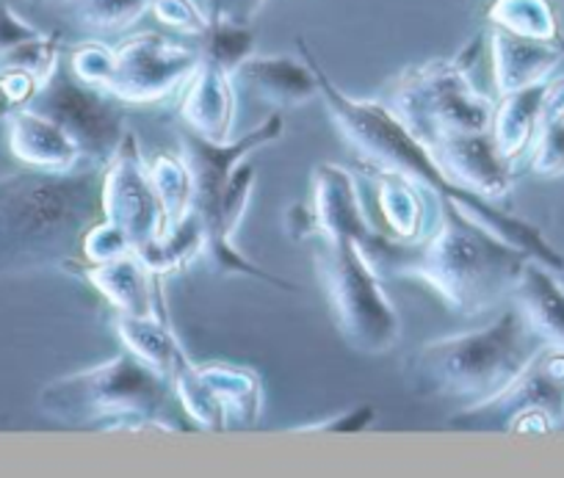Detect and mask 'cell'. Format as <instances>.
I'll list each match as a JSON object with an SVG mask.
<instances>
[{
	"label": "cell",
	"mask_w": 564,
	"mask_h": 478,
	"mask_svg": "<svg viewBox=\"0 0 564 478\" xmlns=\"http://www.w3.org/2000/svg\"><path fill=\"white\" fill-rule=\"evenodd\" d=\"M102 170L0 175V280L84 269V238L102 219Z\"/></svg>",
	"instance_id": "6da1fadb"
},
{
	"label": "cell",
	"mask_w": 564,
	"mask_h": 478,
	"mask_svg": "<svg viewBox=\"0 0 564 478\" xmlns=\"http://www.w3.org/2000/svg\"><path fill=\"white\" fill-rule=\"evenodd\" d=\"M529 260L470 219L452 197H437L432 230L415 243L393 241L373 271L382 280H421L448 309L474 318L512 298Z\"/></svg>",
	"instance_id": "7a4b0ae2"
},
{
	"label": "cell",
	"mask_w": 564,
	"mask_h": 478,
	"mask_svg": "<svg viewBox=\"0 0 564 478\" xmlns=\"http://www.w3.org/2000/svg\"><path fill=\"white\" fill-rule=\"evenodd\" d=\"M542 338L509 298L481 329L423 344L404 362L406 390L423 401H457L468 406L498 393L542 349Z\"/></svg>",
	"instance_id": "3957f363"
},
{
	"label": "cell",
	"mask_w": 564,
	"mask_h": 478,
	"mask_svg": "<svg viewBox=\"0 0 564 478\" xmlns=\"http://www.w3.org/2000/svg\"><path fill=\"white\" fill-rule=\"evenodd\" d=\"M172 395V382L130 351H119L117 357L84 371L67 373L36 395V410L42 417L62 423L69 428H170V423L159 421Z\"/></svg>",
	"instance_id": "277c9868"
},
{
	"label": "cell",
	"mask_w": 564,
	"mask_h": 478,
	"mask_svg": "<svg viewBox=\"0 0 564 478\" xmlns=\"http://www.w3.org/2000/svg\"><path fill=\"white\" fill-rule=\"evenodd\" d=\"M302 56L313 67L318 80V97L324 100V108L333 117V124L338 133L344 135L346 146L357 152L362 164L371 166V172H395V175L410 177L421 188L432 194V197H452L459 199L468 188L457 186L446 177L441 164L435 161L432 150L406 128L399 119V113L382 100H360L351 97L324 73L318 58L313 56L311 47L300 40Z\"/></svg>",
	"instance_id": "5b68a950"
},
{
	"label": "cell",
	"mask_w": 564,
	"mask_h": 478,
	"mask_svg": "<svg viewBox=\"0 0 564 478\" xmlns=\"http://www.w3.org/2000/svg\"><path fill=\"white\" fill-rule=\"evenodd\" d=\"M285 133V122H282V111L276 108L271 117H265L258 128L249 130L241 139L230 141H216L203 139V135L186 133L181 135V155L186 157L188 170H192L194 181V214L203 221L205 227V252L210 254L216 269L221 274H241L252 276V280H263L269 285H274L276 291L296 293L300 285L282 280V276L269 274L265 269H260L258 263H252L249 258H243L241 249L232 241H227L221 236V194H225L227 181H230L232 170L241 164L243 157H249L252 152L263 150V146L274 144Z\"/></svg>",
	"instance_id": "8992f818"
},
{
	"label": "cell",
	"mask_w": 564,
	"mask_h": 478,
	"mask_svg": "<svg viewBox=\"0 0 564 478\" xmlns=\"http://www.w3.org/2000/svg\"><path fill=\"white\" fill-rule=\"evenodd\" d=\"M329 315L346 346L368 357L388 355L401 340V315L355 241L318 238L313 252Z\"/></svg>",
	"instance_id": "52a82bcc"
},
{
	"label": "cell",
	"mask_w": 564,
	"mask_h": 478,
	"mask_svg": "<svg viewBox=\"0 0 564 478\" xmlns=\"http://www.w3.org/2000/svg\"><path fill=\"white\" fill-rule=\"evenodd\" d=\"M382 100L426 146L437 133H490L496 117V102L476 89L463 58L404 69Z\"/></svg>",
	"instance_id": "ba28073f"
},
{
	"label": "cell",
	"mask_w": 564,
	"mask_h": 478,
	"mask_svg": "<svg viewBox=\"0 0 564 478\" xmlns=\"http://www.w3.org/2000/svg\"><path fill=\"white\" fill-rule=\"evenodd\" d=\"M31 108L56 119L84 152L86 164L106 166L128 133L124 102L106 89L84 84L73 73H58L36 91Z\"/></svg>",
	"instance_id": "9c48e42d"
},
{
	"label": "cell",
	"mask_w": 564,
	"mask_h": 478,
	"mask_svg": "<svg viewBox=\"0 0 564 478\" xmlns=\"http://www.w3.org/2000/svg\"><path fill=\"white\" fill-rule=\"evenodd\" d=\"M199 62L203 47L177 45L153 31L133 34L113 47V73L106 91L124 106H155L177 95Z\"/></svg>",
	"instance_id": "30bf717a"
},
{
	"label": "cell",
	"mask_w": 564,
	"mask_h": 478,
	"mask_svg": "<svg viewBox=\"0 0 564 478\" xmlns=\"http://www.w3.org/2000/svg\"><path fill=\"white\" fill-rule=\"evenodd\" d=\"M542 410L562 423L564 417V349L542 346L523 366V371L509 379L498 393L463 406L452 415L448 426L463 432H509L514 417L523 412Z\"/></svg>",
	"instance_id": "8fae6325"
},
{
	"label": "cell",
	"mask_w": 564,
	"mask_h": 478,
	"mask_svg": "<svg viewBox=\"0 0 564 478\" xmlns=\"http://www.w3.org/2000/svg\"><path fill=\"white\" fill-rule=\"evenodd\" d=\"M102 219L117 225L128 236L133 252L164 236V208L159 203L148 161L141 155L139 139L128 130L122 144L102 170Z\"/></svg>",
	"instance_id": "7c38bea8"
},
{
	"label": "cell",
	"mask_w": 564,
	"mask_h": 478,
	"mask_svg": "<svg viewBox=\"0 0 564 478\" xmlns=\"http://www.w3.org/2000/svg\"><path fill=\"white\" fill-rule=\"evenodd\" d=\"M316 221V238H344L355 241L362 258L373 265L388 254L395 238L377 230L362 208L355 175L340 164H316L311 172V199Z\"/></svg>",
	"instance_id": "4fadbf2b"
},
{
	"label": "cell",
	"mask_w": 564,
	"mask_h": 478,
	"mask_svg": "<svg viewBox=\"0 0 564 478\" xmlns=\"http://www.w3.org/2000/svg\"><path fill=\"white\" fill-rule=\"evenodd\" d=\"M430 150L448 181L457 186L492 203L512 194V164L498 155L490 133H437Z\"/></svg>",
	"instance_id": "5bb4252c"
},
{
	"label": "cell",
	"mask_w": 564,
	"mask_h": 478,
	"mask_svg": "<svg viewBox=\"0 0 564 478\" xmlns=\"http://www.w3.org/2000/svg\"><path fill=\"white\" fill-rule=\"evenodd\" d=\"M177 117L203 139L230 141L236 124V80L216 62L203 56L177 100Z\"/></svg>",
	"instance_id": "9a60e30c"
},
{
	"label": "cell",
	"mask_w": 564,
	"mask_h": 478,
	"mask_svg": "<svg viewBox=\"0 0 564 478\" xmlns=\"http://www.w3.org/2000/svg\"><path fill=\"white\" fill-rule=\"evenodd\" d=\"M9 152L25 170L42 172H73L84 161L78 141L45 113L34 108H20L7 119Z\"/></svg>",
	"instance_id": "2e32d148"
},
{
	"label": "cell",
	"mask_w": 564,
	"mask_h": 478,
	"mask_svg": "<svg viewBox=\"0 0 564 478\" xmlns=\"http://www.w3.org/2000/svg\"><path fill=\"white\" fill-rule=\"evenodd\" d=\"M490 58L496 91L498 97H503L512 95V91L529 89V86L545 84L553 69L562 64L564 45L558 40H529V36L509 34L503 29H492Z\"/></svg>",
	"instance_id": "e0dca14e"
},
{
	"label": "cell",
	"mask_w": 564,
	"mask_h": 478,
	"mask_svg": "<svg viewBox=\"0 0 564 478\" xmlns=\"http://www.w3.org/2000/svg\"><path fill=\"white\" fill-rule=\"evenodd\" d=\"M232 80L247 86L249 91L265 102H274L280 111L307 106L318 97V80L307 58L302 62L289 56H258L243 58L232 73Z\"/></svg>",
	"instance_id": "ac0fdd59"
},
{
	"label": "cell",
	"mask_w": 564,
	"mask_h": 478,
	"mask_svg": "<svg viewBox=\"0 0 564 478\" xmlns=\"http://www.w3.org/2000/svg\"><path fill=\"white\" fill-rule=\"evenodd\" d=\"M373 175V194H377V208L382 214L388 236L401 243L421 241L435 225L432 214V197L426 188L412 183L410 177L395 175V172H371Z\"/></svg>",
	"instance_id": "d6986e66"
},
{
	"label": "cell",
	"mask_w": 564,
	"mask_h": 478,
	"mask_svg": "<svg viewBox=\"0 0 564 478\" xmlns=\"http://www.w3.org/2000/svg\"><path fill=\"white\" fill-rule=\"evenodd\" d=\"M117 313L153 315L155 313V274L135 252L122 254L100 265H84L78 271Z\"/></svg>",
	"instance_id": "ffe728a7"
},
{
	"label": "cell",
	"mask_w": 564,
	"mask_h": 478,
	"mask_svg": "<svg viewBox=\"0 0 564 478\" xmlns=\"http://www.w3.org/2000/svg\"><path fill=\"white\" fill-rule=\"evenodd\" d=\"M512 302L525 315L542 344L564 349V285L556 271L529 260L512 293Z\"/></svg>",
	"instance_id": "44dd1931"
},
{
	"label": "cell",
	"mask_w": 564,
	"mask_h": 478,
	"mask_svg": "<svg viewBox=\"0 0 564 478\" xmlns=\"http://www.w3.org/2000/svg\"><path fill=\"white\" fill-rule=\"evenodd\" d=\"M113 333L122 340L124 351L141 360L148 368H153L155 373L166 377L172 382V373H175L177 362L186 357L183 346L177 344L175 333L170 329V324L159 315H122L117 313L111 322Z\"/></svg>",
	"instance_id": "7402d4cb"
},
{
	"label": "cell",
	"mask_w": 564,
	"mask_h": 478,
	"mask_svg": "<svg viewBox=\"0 0 564 478\" xmlns=\"http://www.w3.org/2000/svg\"><path fill=\"white\" fill-rule=\"evenodd\" d=\"M542 89H545V84L512 91V95H503L501 102L496 106L490 135L498 155H501L507 164L514 166L523 161L531 141H534L536 130H540Z\"/></svg>",
	"instance_id": "603a6c76"
},
{
	"label": "cell",
	"mask_w": 564,
	"mask_h": 478,
	"mask_svg": "<svg viewBox=\"0 0 564 478\" xmlns=\"http://www.w3.org/2000/svg\"><path fill=\"white\" fill-rule=\"evenodd\" d=\"M199 377L210 388V393L219 399L225 410L227 428L232 426H254L263 415V382L254 371L230 362H205L197 366Z\"/></svg>",
	"instance_id": "cb8c5ba5"
},
{
	"label": "cell",
	"mask_w": 564,
	"mask_h": 478,
	"mask_svg": "<svg viewBox=\"0 0 564 478\" xmlns=\"http://www.w3.org/2000/svg\"><path fill=\"white\" fill-rule=\"evenodd\" d=\"M150 181H153L159 203L164 208V232L181 225L183 219L194 214V181L186 157L159 152L153 161H148Z\"/></svg>",
	"instance_id": "d4e9b609"
},
{
	"label": "cell",
	"mask_w": 564,
	"mask_h": 478,
	"mask_svg": "<svg viewBox=\"0 0 564 478\" xmlns=\"http://www.w3.org/2000/svg\"><path fill=\"white\" fill-rule=\"evenodd\" d=\"M205 252V227L197 219V214H192L188 219H183L181 225L166 230L164 236L155 238L153 243H148L144 249H139V258L144 260L150 271L155 276L172 274V271L186 269L192 260H197Z\"/></svg>",
	"instance_id": "484cf974"
},
{
	"label": "cell",
	"mask_w": 564,
	"mask_h": 478,
	"mask_svg": "<svg viewBox=\"0 0 564 478\" xmlns=\"http://www.w3.org/2000/svg\"><path fill=\"white\" fill-rule=\"evenodd\" d=\"M62 7L89 34H122L150 12L153 0H62Z\"/></svg>",
	"instance_id": "4316f807"
},
{
	"label": "cell",
	"mask_w": 564,
	"mask_h": 478,
	"mask_svg": "<svg viewBox=\"0 0 564 478\" xmlns=\"http://www.w3.org/2000/svg\"><path fill=\"white\" fill-rule=\"evenodd\" d=\"M172 395L199 428H205V432H227L225 410H221L219 399L210 393L205 379L199 377L197 366L188 360V355L177 362L175 373H172Z\"/></svg>",
	"instance_id": "83f0119b"
},
{
	"label": "cell",
	"mask_w": 564,
	"mask_h": 478,
	"mask_svg": "<svg viewBox=\"0 0 564 478\" xmlns=\"http://www.w3.org/2000/svg\"><path fill=\"white\" fill-rule=\"evenodd\" d=\"M492 29L529 40H558V20L547 0H496L487 12Z\"/></svg>",
	"instance_id": "f1b7e54d"
},
{
	"label": "cell",
	"mask_w": 564,
	"mask_h": 478,
	"mask_svg": "<svg viewBox=\"0 0 564 478\" xmlns=\"http://www.w3.org/2000/svg\"><path fill=\"white\" fill-rule=\"evenodd\" d=\"M199 40H203V56L225 67L230 75L243 58L254 53V34L249 25L227 18H210L208 31Z\"/></svg>",
	"instance_id": "f546056e"
},
{
	"label": "cell",
	"mask_w": 564,
	"mask_h": 478,
	"mask_svg": "<svg viewBox=\"0 0 564 478\" xmlns=\"http://www.w3.org/2000/svg\"><path fill=\"white\" fill-rule=\"evenodd\" d=\"M0 67H18L34 75L40 86H45L62 67V36L40 34L23 42L7 56H0Z\"/></svg>",
	"instance_id": "4dcf8cb0"
},
{
	"label": "cell",
	"mask_w": 564,
	"mask_h": 478,
	"mask_svg": "<svg viewBox=\"0 0 564 478\" xmlns=\"http://www.w3.org/2000/svg\"><path fill=\"white\" fill-rule=\"evenodd\" d=\"M525 164L536 177L564 175V119L540 124L529 152H525Z\"/></svg>",
	"instance_id": "1f68e13d"
},
{
	"label": "cell",
	"mask_w": 564,
	"mask_h": 478,
	"mask_svg": "<svg viewBox=\"0 0 564 478\" xmlns=\"http://www.w3.org/2000/svg\"><path fill=\"white\" fill-rule=\"evenodd\" d=\"M254 181H258V170L249 157H243L241 164L232 170L230 181H227L225 194H221V236L227 241H232V232L241 225L243 214H247V205L252 199Z\"/></svg>",
	"instance_id": "d6a6232c"
},
{
	"label": "cell",
	"mask_w": 564,
	"mask_h": 478,
	"mask_svg": "<svg viewBox=\"0 0 564 478\" xmlns=\"http://www.w3.org/2000/svg\"><path fill=\"white\" fill-rule=\"evenodd\" d=\"M69 73L84 84L106 89L113 73V47H106L102 42H84L73 47L69 56Z\"/></svg>",
	"instance_id": "836d02e7"
},
{
	"label": "cell",
	"mask_w": 564,
	"mask_h": 478,
	"mask_svg": "<svg viewBox=\"0 0 564 478\" xmlns=\"http://www.w3.org/2000/svg\"><path fill=\"white\" fill-rule=\"evenodd\" d=\"M128 252H133L128 236H124L117 225H111V221H106V219L95 221L84 238V263L86 265L108 263V260H117Z\"/></svg>",
	"instance_id": "e575fe53"
},
{
	"label": "cell",
	"mask_w": 564,
	"mask_h": 478,
	"mask_svg": "<svg viewBox=\"0 0 564 478\" xmlns=\"http://www.w3.org/2000/svg\"><path fill=\"white\" fill-rule=\"evenodd\" d=\"M150 12L155 14V20L161 25H166L172 31H181V34L203 36L210 25V18L194 0H153Z\"/></svg>",
	"instance_id": "d590c367"
},
{
	"label": "cell",
	"mask_w": 564,
	"mask_h": 478,
	"mask_svg": "<svg viewBox=\"0 0 564 478\" xmlns=\"http://www.w3.org/2000/svg\"><path fill=\"white\" fill-rule=\"evenodd\" d=\"M40 89V80L25 69L0 67V119H9L20 108H29Z\"/></svg>",
	"instance_id": "8d00e7d4"
},
{
	"label": "cell",
	"mask_w": 564,
	"mask_h": 478,
	"mask_svg": "<svg viewBox=\"0 0 564 478\" xmlns=\"http://www.w3.org/2000/svg\"><path fill=\"white\" fill-rule=\"evenodd\" d=\"M377 421V410L373 404H357L351 410L335 412L333 417H324L318 423H307V426H300L296 432H362L371 423Z\"/></svg>",
	"instance_id": "74e56055"
},
{
	"label": "cell",
	"mask_w": 564,
	"mask_h": 478,
	"mask_svg": "<svg viewBox=\"0 0 564 478\" xmlns=\"http://www.w3.org/2000/svg\"><path fill=\"white\" fill-rule=\"evenodd\" d=\"M40 34L42 31L34 29L29 20L20 18L7 0H0V56H7L9 51H14L18 45H23V42L34 40Z\"/></svg>",
	"instance_id": "f35d334b"
},
{
	"label": "cell",
	"mask_w": 564,
	"mask_h": 478,
	"mask_svg": "<svg viewBox=\"0 0 564 478\" xmlns=\"http://www.w3.org/2000/svg\"><path fill=\"white\" fill-rule=\"evenodd\" d=\"M265 0H210L214 14L210 18H227L236 20V23H252L258 18V12L263 9Z\"/></svg>",
	"instance_id": "ab89813d"
},
{
	"label": "cell",
	"mask_w": 564,
	"mask_h": 478,
	"mask_svg": "<svg viewBox=\"0 0 564 478\" xmlns=\"http://www.w3.org/2000/svg\"><path fill=\"white\" fill-rule=\"evenodd\" d=\"M556 119H564V75L562 78H547L545 89H542L540 124L556 122Z\"/></svg>",
	"instance_id": "60d3db41"
},
{
	"label": "cell",
	"mask_w": 564,
	"mask_h": 478,
	"mask_svg": "<svg viewBox=\"0 0 564 478\" xmlns=\"http://www.w3.org/2000/svg\"><path fill=\"white\" fill-rule=\"evenodd\" d=\"M29 3H51V0H29ZM56 3H62V0H56Z\"/></svg>",
	"instance_id": "b9f144b4"
},
{
	"label": "cell",
	"mask_w": 564,
	"mask_h": 478,
	"mask_svg": "<svg viewBox=\"0 0 564 478\" xmlns=\"http://www.w3.org/2000/svg\"><path fill=\"white\" fill-rule=\"evenodd\" d=\"M558 280H562V285H564V271H562V274H558Z\"/></svg>",
	"instance_id": "7bdbcfd3"
}]
</instances>
